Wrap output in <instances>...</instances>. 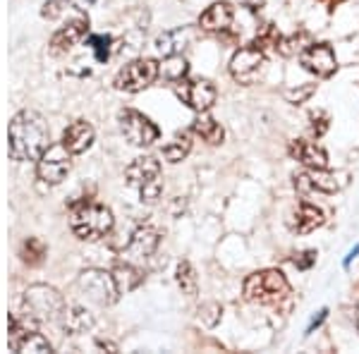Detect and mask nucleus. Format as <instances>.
<instances>
[{
    "instance_id": "22",
    "label": "nucleus",
    "mask_w": 359,
    "mask_h": 354,
    "mask_svg": "<svg viewBox=\"0 0 359 354\" xmlns=\"http://www.w3.org/2000/svg\"><path fill=\"white\" fill-rule=\"evenodd\" d=\"M111 273H113L115 287H118V292H120V294L132 292V290L139 287V282L144 280L142 271H139L135 264H130V261H127V264L115 266V268H113Z\"/></svg>"
},
{
    "instance_id": "21",
    "label": "nucleus",
    "mask_w": 359,
    "mask_h": 354,
    "mask_svg": "<svg viewBox=\"0 0 359 354\" xmlns=\"http://www.w3.org/2000/svg\"><path fill=\"white\" fill-rule=\"evenodd\" d=\"M60 321H62V328H65L69 335H82L86 330L94 328V316H91L84 306H65Z\"/></svg>"
},
{
    "instance_id": "15",
    "label": "nucleus",
    "mask_w": 359,
    "mask_h": 354,
    "mask_svg": "<svg viewBox=\"0 0 359 354\" xmlns=\"http://www.w3.org/2000/svg\"><path fill=\"white\" fill-rule=\"evenodd\" d=\"M294 189L299 194H335L338 191V182L328 170H314L306 168L304 172L294 175Z\"/></svg>"
},
{
    "instance_id": "10",
    "label": "nucleus",
    "mask_w": 359,
    "mask_h": 354,
    "mask_svg": "<svg viewBox=\"0 0 359 354\" xmlns=\"http://www.w3.org/2000/svg\"><path fill=\"white\" fill-rule=\"evenodd\" d=\"M175 94L180 101L194 113H208L218 98V91L208 79H180L175 82Z\"/></svg>"
},
{
    "instance_id": "33",
    "label": "nucleus",
    "mask_w": 359,
    "mask_h": 354,
    "mask_svg": "<svg viewBox=\"0 0 359 354\" xmlns=\"http://www.w3.org/2000/svg\"><path fill=\"white\" fill-rule=\"evenodd\" d=\"M326 318H328V309H321V311H318V316L311 318V323H309V328H306V333H304V335H311V333H314V330H316L318 326H321V323L326 321Z\"/></svg>"
},
{
    "instance_id": "5",
    "label": "nucleus",
    "mask_w": 359,
    "mask_h": 354,
    "mask_svg": "<svg viewBox=\"0 0 359 354\" xmlns=\"http://www.w3.org/2000/svg\"><path fill=\"white\" fill-rule=\"evenodd\" d=\"M113 213L111 208L103 204H79L72 211V220H69V228H72L74 237L82 242H96L101 237H106L113 230Z\"/></svg>"
},
{
    "instance_id": "25",
    "label": "nucleus",
    "mask_w": 359,
    "mask_h": 354,
    "mask_svg": "<svg viewBox=\"0 0 359 354\" xmlns=\"http://www.w3.org/2000/svg\"><path fill=\"white\" fill-rule=\"evenodd\" d=\"M46 254H48V249H46V245L39 240V237H29L20 249V257L27 266H41Z\"/></svg>"
},
{
    "instance_id": "20",
    "label": "nucleus",
    "mask_w": 359,
    "mask_h": 354,
    "mask_svg": "<svg viewBox=\"0 0 359 354\" xmlns=\"http://www.w3.org/2000/svg\"><path fill=\"white\" fill-rule=\"evenodd\" d=\"M192 132L196 137H201L206 144H211V147H218V144H223L225 139V130L223 125L218 123L216 118H211L208 113H199L194 118L192 123Z\"/></svg>"
},
{
    "instance_id": "24",
    "label": "nucleus",
    "mask_w": 359,
    "mask_h": 354,
    "mask_svg": "<svg viewBox=\"0 0 359 354\" xmlns=\"http://www.w3.org/2000/svg\"><path fill=\"white\" fill-rule=\"evenodd\" d=\"M189 72V65L187 60H184L180 53H172V55H165L163 62H161V77L168 79V82H180V79H184Z\"/></svg>"
},
{
    "instance_id": "23",
    "label": "nucleus",
    "mask_w": 359,
    "mask_h": 354,
    "mask_svg": "<svg viewBox=\"0 0 359 354\" xmlns=\"http://www.w3.org/2000/svg\"><path fill=\"white\" fill-rule=\"evenodd\" d=\"M189 151H192V132H177L163 147V156L168 163H180L187 158Z\"/></svg>"
},
{
    "instance_id": "9",
    "label": "nucleus",
    "mask_w": 359,
    "mask_h": 354,
    "mask_svg": "<svg viewBox=\"0 0 359 354\" xmlns=\"http://www.w3.org/2000/svg\"><path fill=\"white\" fill-rule=\"evenodd\" d=\"M118 120H120V132H123L132 147H151L154 142H158L161 130L147 118V115L139 113V110H132V108L120 110Z\"/></svg>"
},
{
    "instance_id": "34",
    "label": "nucleus",
    "mask_w": 359,
    "mask_h": 354,
    "mask_svg": "<svg viewBox=\"0 0 359 354\" xmlns=\"http://www.w3.org/2000/svg\"><path fill=\"white\" fill-rule=\"evenodd\" d=\"M357 254H359V245H355V249H350V254H347V257H345V261H343V266H345V268H350L352 259H355Z\"/></svg>"
},
{
    "instance_id": "4",
    "label": "nucleus",
    "mask_w": 359,
    "mask_h": 354,
    "mask_svg": "<svg viewBox=\"0 0 359 354\" xmlns=\"http://www.w3.org/2000/svg\"><path fill=\"white\" fill-rule=\"evenodd\" d=\"M127 184L137 189L142 204L154 206L163 194V179H161V163L154 156H139L125 170Z\"/></svg>"
},
{
    "instance_id": "27",
    "label": "nucleus",
    "mask_w": 359,
    "mask_h": 354,
    "mask_svg": "<svg viewBox=\"0 0 359 354\" xmlns=\"http://www.w3.org/2000/svg\"><path fill=\"white\" fill-rule=\"evenodd\" d=\"M175 278H177V285L182 287V292L189 294V297H194L196 294V273H194L189 261H180Z\"/></svg>"
},
{
    "instance_id": "13",
    "label": "nucleus",
    "mask_w": 359,
    "mask_h": 354,
    "mask_svg": "<svg viewBox=\"0 0 359 354\" xmlns=\"http://www.w3.org/2000/svg\"><path fill=\"white\" fill-rule=\"evenodd\" d=\"M158 242H161L158 230L151 228V225H142V228H137L135 232H132L123 257H127L130 264H135V261H147L156 252Z\"/></svg>"
},
{
    "instance_id": "6",
    "label": "nucleus",
    "mask_w": 359,
    "mask_h": 354,
    "mask_svg": "<svg viewBox=\"0 0 359 354\" xmlns=\"http://www.w3.org/2000/svg\"><path fill=\"white\" fill-rule=\"evenodd\" d=\"M161 77V65L151 57H142V60H132L115 74L113 86L118 91L127 94H139V91L149 89L156 79Z\"/></svg>"
},
{
    "instance_id": "30",
    "label": "nucleus",
    "mask_w": 359,
    "mask_h": 354,
    "mask_svg": "<svg viewBox=\"0 0 359 354\" xmlns=\"http://www.w3.org/2000/svg\"><path fill=\"white\" fill-rule=\"evenodd\" d=\"M311 120V132H314L316 137H323L328 132V115L323 113V110H314V113L309 115Z\"/></svg>"
},
{
    "instance_id": "1",
    "label": "nucleus",
    "mask_w": 359,
    "mask_h": 354,
    "mask_svg": "<svg viewBox=\"0 0 359 354\" xmlns=\"http://www.w3.org/2000/svg\"><path fill=\"white\" fill-rule=\"evenodd\" d=\"M48 123L34 110H20L8 127V151L13 161H39L50 147Z\"/></svg>"
},
{
    "instance_id": "11",
    "label": "nucleus",
    "mask_w": 359,
    "mask_h": 354,
    "mask_svg": "<svg viewBox=\"0 0 359 354\" xmlns=\"http://www.w3.org/2000/svg\"><path fill=\"white\" fill-rule=\"evenodd\" d=\"M266 69V53L254 43L245 46L230 60V74L240 84H254Z\"/></svg>"
},
{
    "instance_id": "3",
    "label": "nucleus",
    "mask_w": 359,
    "mask_h": 354,
    "mask_svg": "<svg viewBox=\"0 0 359 354\" xmlns=\"http://www.w3.org/2000/svg\"><path fill=\"white\" fill-rule=\"evenodd\" d=\"M242 294L252 304H262V306L278 304V301H283L290 294V282H287L285 273L278 268L257 271L245 280Z\"/></svg>"
},
{
    "instance_id": "29",
    "label": "nucleus",
    "mask_w": 359,
    "mask_h": 354,
    "mask_svg": "<svg viewBox=\"0 0 359 354\" xmlns=\"http://www.w3.org/2000/svg\"><path fill=\"white\" fill-rule=\"evenodd\" d=\"M111 43H113L111 36H91V41H89L91 50H94L101 62H106L108 55H111Z\"/></svg>"
},
{
    "instance_id": "35",
    "label": "nucleus",
    "mask_w": 359,
    "mask_h": 354,
    "mask_svg": "<svg viewBox=\"0 0 359 354\" xmlns=\"http://www.w3.org/2000/svg\"><path fill=\"white\" fill-rule=\"evenodd\" d=\"M352 318H355V326H357V330H359V309L355 311V316H352Z\"/></svg>"
},
{
    "instance_id": "12",
    "label": "nucleus",
    "mask_w": 359,
    "mask_h": 354,
    "mask_svg": "<svg viewBox=\"0 0 359 354\" xmlns=\"http://www.w3.org/2000/svg\"><path fill=\"white\" fill-rule=\"evenodd\" d=\"M299 65L318 79H328L338 69V57L328 43H309L299 53Z\"/></svg>"
},
{
    "instance_id": "18",
    "label": "nucleus",
    "mask_w": 359,
    "mask_h": 354,
    "mask_svg": "<svg viewBox=\"0 0 359 354\" xmlns=\"http://www.w3.org/2000/svg\"><path fill=\"white\" fill-rule=\"evenodd\" d=\"M94 137H96L94 127L86 123V120H74V123L62 132V147H65L72 156H79L91 149Z\"/></svg>"
},
{
    "instance_id": "26",
    "label": "nucleus",
    "mask_w": 359,
    "mask_h": 354,
    "mask_svg": "<svg viewBox=\"0 0 359 354\" xmlns=\"http://www.w3.org/2000/svg\"><path fill=\"white\" fill-rule=\"evenodd\" d=\"M189 41V32L187 29H175V32H168L163 36H158V41H156V48L161 50V53L165 55H172L180 50V46L184 48V43Z\"/></svg>"
},
{
    "instance_id": "16",
    "label": "nucleus",
    "mask_w": 359,
    "mask_h": 354,
    "mask_svg": "<svg viewBox=\"0 0 359 354\" xmlns=\"http://www.w3.org/2000/svg\"><path fill=\"white\" fill-rule=\"evenodd\" d=\"M290 156L294 161H299L304 168H314V170H326L328 168L326 149L316 142H309V139H292Z\"/></svg>"
},
{
    "instance_id": "2",
    "label": "nucleus",
    "mask_w": 359,
    "mask_h": 354,
    "mask_svg": "<svg viewBox=\"0 0 359 354\" xmlns=\"http://www.w3.org/2000/svg\"><path fill=\"white\" fill-rule=\"evenodd\" d=\"M65 311V299L55 287L48 285H32L22 294V321L25 323H53L60 321Z\"/></svg>"
},
{
    "instance_id": "19",
    "label": "nucleus",
    "mask_w": 359,
    "mask_h": 354,
    "mask_svg": "<svg viewBox=\"0 0 359 354\" xmlns=\"http://www.w3.org/2000/svg\"><path fill=\"white\" fill-rule=\"evenodd\" d=\"M235 10L230 3H213L211 8H206L199 17V27L208 34H218L225 32L230 25H233Z\"/></svg>"
},
{
    "instance_id": "14",
    "label": "nucleus",
    "mask_w": 359,
    "mask_h": 354,
    "mask_svg": "<svg viewBox=\"0 0 359 354\" xmlns=\"http://www.w3.org/2000/svg\"><path fill=\"white\" fill-rule=\"evenodd\" d=\"M86 34H89V20H82V17H79V20L67 22V25L57 29L53 34V39H50V53L53 55L69 53L82 39H86Z\"/></svg>"
},
{
    "instance_id": "28",
    "label": "nucleus",
    "mask_w": 359,
    "mask_h": 354,
    "mask_svg": "<svg viewBox=\"0 0 359 354\" xmlns=\"http://www.w3.org/2000/svg\"><path fill=\"white\" fill-rule=\"evenodd\" d=\"M304 41H309V34H306V32H299V34H292V36L280 39V43H278V53H280V55L302 53V50H304L302 43Z\"/></svg>"
},
{
    "instance_id": "7",
    "label": "nucleus",
    "mask_w": 359,
    "mask_h": 354,
    "mask_svg": "<svg viewBox=\"0 0 359 354\" xmlns=\"http://www.w3.org/2000/svg\"><path fill=\"white\" fill-rule=\"evenodd\" d=\"M77 287L86 299L96 301L98 306H111L120 294L118 287H115L113 273L98 271V268H89V271L79 273Z\"/></svg>"
},
{
    "instance_id": "32",
    "label": "nucleus",
    "mask_w": 359,
    "mask_h": 354,
    "mask_svg": "<svg viewBox=\"0 0 359 354\" xmlns=\"http://www.w3.org/2000/svg\"><path fill=\"white\" fill-rule=\"evenodd\" d=\"M316 257H318V254L314 252V249H306V252H299L297 257H294V266H297L299 271H309L311 266L316 264Z\"/></svg>"
},
{
    "instance_id": "8",
    "label": "nucleus",
    "mask_w": 359,
    "mask_h": 354,
    "mask_svg": "<svg viewBox=\"0 0 359 354\" xmlns=\"http://www.w3.org/2000/svg\"><path fill=\"white\" fill-rule=\"evenodd\" d=\"M69 168H72V154L60 144H50L36 161V177L48 187H55L67 177Z\"/></svg>"
},
{
    "instance_id": "17",
    "label": "nucleus",
    "mask_w": 359,
    "mask_h": 354,
    "mask_svg": "<svg viewBox=\"0 0 359 354\" xmlns=\"http://www.w3.org/2000/svg\"><path fill=\"white\" fill-rule=\"evenodd\" d=\"M323 223H326V213L316 204H309V201H302V204L297 206V211L290 216V220H287L290 230L297 232V235H309V232H314L316 228H321Z\"/></svg>"
},
{
    "instance_id": "31",
    "label": "nucleus",
    "mask_w": 359,
    "mask_h": 354,
    "mask_svg": "<svg viewBox=\"0 0 359 354\" xmlns=\"http://www.w3.org/2000/svg\"><path fill=\"white\" fill-rule=\"evenodd\" d=\"M314 91H316V84H306V86H302V89L285 91V98H287L290 103H294V106H299V103H304L306 98L314 94Z\"/></svg>"
}]
</instances>
